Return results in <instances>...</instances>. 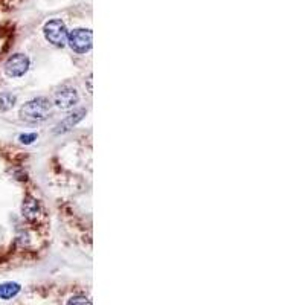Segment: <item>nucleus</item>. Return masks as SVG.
Wrapping results in <instances>:
<instances>
[{"instance_id": "nucleus-1", "label": "nucleus", "mask_w": 305, "mask_h": 305, "mask_svg": "<svg viewBox=\"0 0 305 305\" xmlns=\"http://www.w3.org/2000/svg\"><path fill=\"white\" fill-rule=\"evenodd\" d=\"M52 113V104L47 98H34L31 101H28L26 104L22 105L19 116L22 120L25 122H31V124H35V122H43L49 117V114Z\"/></svg>"}, {"instance_id": "nucleus-8", "label": "nucleus", "mask_w": 305, "mask_h": 305, "mask_svg": "<svg viewBox=\"0 0 305 305\" xmlns=\"http://www.w3.org/2000/svg\"><path fill=\"white\" fill-rule=\"evenodd\" d=\"M20 291V285L17 282H5L0 284V299L8 300L13 299L14 296H17Z\"/></svg>"}, {"instance_id": "nucleus-4", "label": "nucleus", "mask_w": 305, "mask_h": 305, "mask_svg": "<svg viewBox=\"0 0 305 305\" xmlns=\"http://www.w3.org/2000/svg\"><path fill=\"white\" fill-rule=\"evenodd\" d=\"M29 66H31V59L28 55L14 53L5 61L4 71L10 78H20L29 71Z\"/></svg>"}, {"instance_id": "nucleus-11", "label": "nucleus", "mask_w": 305, "mask_h": 305, "mask_svg": "<svg viewBox=\"0 0 305 305\" xmlns=\"http://www.w3.org/2000/svg\"><path fill=\"white\" fill-rule=\"evenodd\" d=\"M19 139H20V142H22V144H26V145H28V144H32L34 141H37V135H35V133H29V135H22V136H20Z\"/></svg>"}, {"instance_id": "nucleus-7", "label": "nucleus", "mask_w": 305, "mask_h": 305, "mask_svg": "<svg viewBox=\"0 0 305 305\" xmlns=\"http://www.w3.org/2000/svg\"><path fill=\"white\" fill-rule=\"evenodd\" d=\"M86 116V110L84 108H81V110H77V111H74V113H71L65 120H61L59 124L56 126V133H65V132H69L71 129H74L78 122L83 119Z\"/></svg>"}, {"instance_id": "nucleus-3", "label": "nucleus", "mask_w": 305, "mask_h": 305, "mask_svg": "<svg viewBox=\"0 0 305 305\" xmlns=\"http://www.w3.org/2000/svg\"><path fill=\"white\" fill-rule=\"evenodd\" d=\"M68 43L77 53H86L92 49L93 44V34L90 29L86 28H77L72 32H69Z\"/></svg>"}, {"instance_id": "nucleus-6", "label": "nucleus", "mask_w": 305, "mask_h": 305, "mask_svg": "<svg viewBox=\"0 0 305 305\" xmlns=\"http://www.w3.org/2000/svg\"><path fill=\"white\" fill-rule=\"evenodd\" d=\"M22 212H23V217L29 221H35L40 215H41V206H40V202L32 197V196H28L25 200H23V205H22Z\"/></svg>"}, {"instance_id": "nucleus-2", "label": "nucleus", "mask_w": 305, "mask_h": 305, "mask_svg": "<svg viewBox=\"0 0 305 305\" xmlns=\"http://www.w3.org/2000/svg\"><path fill=\"white\" fill-rule=\"evenodd\" d=\"M44 37L46 40L56 46V47H63L68 43V37H69V31L65 25V22L61 19H52L49 22H46L44 28H43Z\"/></svg>"}, {"instance_id": "nucleus-5", "label": "nucleus", "mask_w": 305, "mask_h": 305, "mask_svg": "<svg viewBox=\"0 0 305 305\" xmlns=\"http://www.w3.org/2000/svg\"><path fill=\"white\" fill-rule=\"evenodd\" d=\"M78 101H80V95L77 89L72 86H61L53 95V102L61 110H69L75 107Z\"/></svg>"}, {"instance_id": "nucleus-10", "label": "nucleus", "mask_w": 305, "mask_h": 305, "mask_svg": "<svg viewBox=\"0 0 305 305\" xmlns=\"http://www.w3.org/2000/svg\"><path fill=\"white\" fill-rule=\"evenodd\" d=\"M66 305H92L90 299L84 294H77V296H72Z\"/></svg>"}, {"instance_id": "nucleus-9", "label": "nucleus", "mask_w": 305, "mask_h": 305, "mask_svg": "<svg viewBox=\"0 0 305 305\" xmlns=\"http://www.w3.org/2000/svg\"><path fill=\"white\" fill-rule=\"evenodd\" d=\"M17 102V96L10 93V92H4L0 93V111H8L11 110Z\"/></svg>"}]
</instances>
